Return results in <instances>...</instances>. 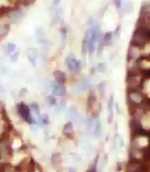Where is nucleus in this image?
Masks as SVG:
<instances>
[{
	"mask_svg": "<svg viewBox=\"0 0 150 172\" xmlns=\"http://www.w3.org/2000/svg\"><path fill=\"white\" fill-rule=\"evenodd\" d=\"M99 34H100V32H99L98 26L93 24L90 29V37H89V47H88V52H89L90 56L95 50Z\"/></svg>",
	"mask_w": 150,
	"mask_h": 172,
	"instance_id": "obj_1",
	"label": "nucleus"
},
{
	"mask_svg": "<svg viewBox=\"0 0 150 172\" xmlns=\"http://www.w3.org/2000/svg\"><path fill=\"white\" fill-rule=\"evenodd\" d=\"M66 65L68 69L71 72L77 74L80 72L81 68V64L78 60H76V56L73 53H70L68 55L66 59Z\"/></svg>",
	"mask_w": 150,
	"mask_h": 172,
	"instance_id": "obj_2",
	"label": "nucleus"
},
{
	"mask_svg": "<svg viewBox=\"0 0 150 172\" xmlns=\"http://www.w3.org/2000/svg\"><path fill=\"white\" fill-rule=\"evenodd\" d=\"M17 109H18V112L21 117L26 122L29 123V124H32L34 122V119L32 117L30 112V108L29 106L24 103H21L18 105L17 106Z\"/></svg>",
	"mask_w": 150,
	"mask_h": 172,
	"instance_id": "obj_3",
	"label": "nucleus"
},
{
	"mask_svg": "<svg viewBox=\"0 0 150 172\" xmlns=\"http://www.w3.org/2000/svg\"><path fill=\"white\" fill-rule=\"evenodd\" d=\"M89 37H90V29L86 31L85 34H84V37L83 38L82 43H81V51H82V54L84 56H85L86 54V52L88 51Z\"/></svg>",
	"mask_w": 150,
	"mask_h": 172,
	"instance_id": "obj_4",
	"label": "nucleus"
},
{
	"mask_svg": "<svg viewBox=\"0 0 150 172\" xmlns=\"http://www.w3.org/2000/svg\"><path fill=\"white\" fill-rule=\"evenodd\" d=\"M63 134L70 139L74 138V130H73V125L72 122H68L63 127Z\"/></svg>",
	"mask_w": 150,
	"mask_h": 172,
	"instance_id": "obj_5",
	"label": "nucleus"
},
{
	"mask_svg": "<svg viewBox=\"0 0 150 172\" xmlns=\"http://www.w3.org/2000/svg\"><path fill=\"white\" fill-rule=\"evenodd\" d=\"M53 75L57 84H61V85H64L65 84V82H66V76H65V72H62L60 70H55L53 72Z\"/></svg>",
	"mask_w": 150,
	"mask_h": 172,
	"instance_id": "obj_6",
	"label": "nucleus"
},
{
	"mask_svg": "<svg viewBox=\"0 0 150 172\" xmlns=\"http://www.w3.org/2000/svg\"><path fill=\"white\" fill-rule=\"evenodd\" d=\"M66 92V88L65 86L61 85V84H56L53 86V89H52V94L54 96L62 97L65 95Z\"/></svg>",
	"mask_w": 150,
	"mask_h": 172,
	"instance_id": "obj_7",
	"label": "nucleus"
},
{
	"mask_svg": "<svg viewBox=\"0 0 150 172\" xmlns=\"http://www.w3.org/2000/svg\"><path fill=\"white\" fill-rule=\"evenodd\" d=\"M114 118V95L110 96L108 102V122L111 123Z\"/></svg>",
	"mask_w": 150,
	"mask_h": 172,
	"instance_id": "obj_8",
	"label": "nucleus"
},
{
	"mask_svg": "<svg viewBox=\"0 0 150 172\" xmlns=\"http://www.w3.org/2000/svg\"><path fill=\"white\" fill-rule=\"evenodd\" d=\"M51 164L53 165V167L59 169L62 164V158L61 154L59 152H55L51 155Z\"/></svg>",
	"mask_w": 150,
	"mask_h": 172,
	"instance_id": "obj_9",
	"label": "nucleus"
},
{
	"mask_svg": "<svg viewBox=\"0 0 150 172\" xmlns=\"http://www.w3.org/2000/svg\"><path fill=\"white\" fill-rule=\"evenodd\" d=\"M96 101H97V98H96V95L95 94V91L91 90L90 94L88 97L87 102H86V109L88 111H91L96 103Z\"/></svg>",
	"mask_w": 150,
	"mask_h": 172,
	"instance_id": "obj_10",
	"label": "nucleus"
},
{
	"mask_svg": "<svg viewBox=\"0 0 150 172\" xmlns=\"http://www.w3.org/2000/svg\"><path fill=\"white\" fill-rule=\"evenodd\" d=\"M36 35H37V39L39 41V43L43 45H47V40L45 38V32L42 28H38L36 30Z\"/></svg>",
	"mask_w": 150,
	"mask_h": 172,
	"instance_id": "obj_11",
	"label": "nucleus"
},
{
	"mask_svg": "<svg viewBox=\"0 0 150 172\" xmlns=\"http://www.w3.org/2000/svg\"><path fill=\"white\" fill-rule=\"evenodd\" d=\"M91 85H92V81L89 78H85L80 81L78 88L80 89L81 91H84V90L89 89L91 87Z\"/></svg>",
	"mask_w": 150,
	"mask_h": 172,
	"instance_id": "obj_12",
	"label": "nucleus"
},
{
	"mask_svg": "<svg viewBox=\"0 0 150 172\" xmlns=\"http://www.w3.org/2000/svg\"><path fill=\"white\" fill-rule=\"evenodd\" d=\"M113 32H108L103 35V43L104 46H108L112 44L113 41Z\"/></svg>",
	"mask_w": 150,
	"mask_h": 172,
	"instance_id": "obj_13",
	"label": "nucleus"
},
{
	"mask_svg": "<svg viewBox=\"0 0 150 172\" xmlns=\"http://www.w3.org/2000/svg\"><path fill=\"white\" fill-rule=\"evenodd\" d=\"M67 28L65 26H62L60 29V33H61V48H65L67 43Z\"/></svg>",
	"mask_w": 150,
	"mask_h": 172,
	"instance_id": "obj_14",
	"label": "nucleus"
},
{
	"mask_svg": "<svg viewBox=\"0 0 150 172\" xmlns=\"http://www.w3.org/2000/svg\"><path fill=\"white\" fill-rule=\"evenodd\" d=\"M4 49H5V51L7 54L11 56L15 52L16 49V45L14 43H7L4 45Z\"/></svg>",
	"mask_w": 150,
	"mask_h": 172,
	"instance_id": "obj_15",
	"label": "nucleus"
},
{
	"mask_svg": "<svg viewBox=\"0 0 150 172\" xmlns=\"http://www.w3.org/2000/svg\"><path fill=\"white\" fill-rule=\"evenodd\" d=\"M10 16L12 19H13L14 21H18V20H19L20 18H21L24 16V12L21 10H20V9H18V10H16L10 12Z\"/></svg>",
	"mask_w": 150,
	"mask_h": 172,
	"instance_id": "obj_16",
	"label": "nucleus"
},
{
	"mask_svg": "<svg viewBox=\"0 0 150 172\" xmlns=\"http://www.w3.org/2000/svg\"><path fill=\"white\" fill-rule=\"evenodd\" d=\"M30 106L32 109L34 111V114L37 116V118H38L39 119V122H41V118H42V116H41V109H40V107H39L38 104H37L36 102H32V103H31Z\"/></svg>",
	"mask_w": 150,
	"mask_h": 172,
	"instance_id": "obj_17",
	"label": "nucleus"
},
{
	"mask_svg": "<svg viewBox=\"0 0 150 172\" xmlns=\"http://www.w3.org/2000/svg\"><path fill=\"white\" fill-rule=\"evenodd\" d=\"M102 131V125L100 120H97L96 122L95 126V135L96 137H99L101 134Z\"/></svg>",
	"mask_w": 150,
	"mask_h": 172,
	"instance_id": "obj_18",
	"label": "nucleus"
},
{
	"mask_svg": "<svg viewBox=\"0 0 150 172\" xmlns=\"http://www.w3.org/2000/svg\"><path fill=\"white\" fill-rule=\"evenodd\" d=\"M134 10V5L132 2H128L124 5V11L126 13H132Z\"/></svg>",
	"mask_w": 150,
	"mask_h": 172,
	"instance_id": "obj_19",
	"label": "nucleus"
},
{
	"mask_svg": "<svg viewBox=\"0 0 150 172\" xmlns=\"http://www.w3.org/2000/svg\"><path fill=\"white\" fill-rule=\"evenodd\" d=\"M105 83L102 82L100 84H98V91L100 93V97L102 98H103L104 95H105Z\"/></svg>",
	"mask_w": 150,
	"mask_h": 172,
	"instance_id": "obj_20",
	"label": "nucleus"
},
{
	"mask_svg": "<svg viewBox=\"0 0 150 172\" xmlns=\"http://www.w3.org/2000/svg\"><path fill=\"white\" fill-rule=\"evenodd\" d=\"M46 102L49 106H54V105L56 104L57 100H56V98H55L54 97L52 96V95H50V96H48L46 98Z\"/></svg>",
	"mask_w": 150,
	"mask_h": 172,
	"instance_id": "obj_21",
	"label": "nucleus"
},
{
	"mask_svg": "<svg viewBox=\"0 0 150 172\" xmlns=\"http://www.w3.org/2000/svg\"><path fill=\"white\" fill-rule=\"evenodd\" d=\"M97 159L98 158H96L95 161H94V163L90 166L88 171L86 172H97Z\"/></svg>",
	"mask_w": 150,
	"mask_h": 172,
	"instance_id": "obj_22",
	"label": "nucleus"
},
{
	"mask_svg": "<svg viewBox=\"0 0 150 172\" xmlns=\"http://www.w3.org/2000/svg\"><path fill=\"white\" fill-rule=\"evenodd\" d=\"M62 15V10L61 9H59L56 13H55L54 18H53V21L54 22H57V21H59V19L61 18V16Z\"/></svg>",
	"mask_w": 150,
	"mask_h": 172,
	"instance_id": "obj_23",
	"label": "nucleus"
},
{
	"mask_svg": "<svg viewBox=\"0 0 150 172\" xmlns=\"http://www.w3.org/2000/svg\"><path fill=\"white\" fill-rule=\"evenodd\" d=\"M97 70L100 72H105V70H106V67H105L104 63H100V64H97Z\"/></svg>",
	"mask_w": 150,
	"mask_h": 172,
	"instance_id": "obj_24",
	"label": "nucleus"
},
{
	"mask_svg": "<svg viewBox=\"0 0 150 172\" xmlns=\"http://www.w3.org/2000/svg\"><path fill=\"white\" fill-rule=\"evenodd\" d=\"M18 55H19V51H16V52H14V53H13V54L10 56L12 61H13V62H16L17 60H18Z\"/></svg>",
	"mask_w": 150,
	"mask_h": 172,
	"instance_id": "obj_25",
	"label": "nucleus"
},
{
	"mask_svg": "<svg viewBox=\"0 0 150 172\" xmlns=\"http://www.w3.org/2000/svg\"><path fill=\"white\" fill-rule=\"evenodd\" d=\"M41 122H42L43 124H49V119L48 115L46 114H44L43 116H42L41 118Z\"/></svg>",
	"mask_w": 150,
	"mask_h": 172,
	"instance_id": "obj_26",
	"label": "nucleus"
},
{
	"mask_svg": "<svg viewBox=\"0 0 150 172\" xmlns=\"http://www.w3.org/2000/svg\"><path fill=\"white\" fill-rule=\"evenodd\" d=\"M120 31H121V26H120V25H118V26L116 27V30H115V32H114L115 37H120Z\"/></svg>",
	"mask_w": 150,
	"mask_h": 172,
	"instance_id": "obj_27",
	"label": "nucleus"
},
{
	"mask_svg": "<svg viewBox=\"0 0 150 172\" xmlns=\"http://www.w3.org/2000/svg\"><path fill=\"white\" fill-rule=\"evenodd\" d=\"M114 4L117 8H120L122 6V0H114Z\"/></svg>",
	"mask_w": 150,
	"mask_h": 172,
	"instance_id": "obj_28",
	"label": "nucleus"
},
{
	"mask_svg": "<svg viewBox=\"0 0 150 172\" xmlns=\"http://www.w3.org/2000/svg\"><path fill=\"white\" fill-rule=\"evenodd\" d=\"M144 76H145V77H150V69L144 71Z\"/></svg>",
	"mask_w": 150,
	"mask_h": 172,
	"instance_id": "obj_29",
	"label": "nucleus"
},
{
	"mask_svg": "<svg viewBox=\"0 0 150 172\" xmlns=\"http://www.w3.org/2000/svg\"><path fill=\"white\" fill-rule=\"evenodd\" d=\"M60 2H61V0H53V6H58L59 5Z\"/></svg>",
	"mask_w": 150,
	"mask_h": 172,
	"instance_id": "obj_30",
	"label": "nucleus"
},
{
	"mask_svg": "<svg viewBox=\"0 0 150 172\" xmlns=\"http://www.w3.org/2000/svg\"><path fill=\"white\" fill-rule=\"evenodd\" d=\"M69 172H76V170H75L73 168H70V169H69Z\"/></svg>",
	"mask_w": 150,
	"mask_h": 172,
	"instance_id": "obj_31",
	"label": "nucleus"
}]
</instances>
